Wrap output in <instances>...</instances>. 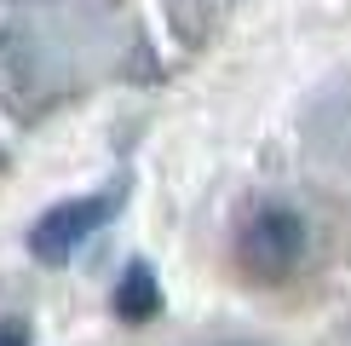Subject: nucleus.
<instances>
[{"instance_id": "f257e3e1", "label": "nucleus", "mask_w": 351, "mask_h": 346, "mask_svg": "<svg viewBox=\"0 0 351 346\" xmlns=\"http://www.w3.org/2000/svg\"><path fill=\"white\" fill-rule=\"evenodd\" d=\"M121 196H127V185H104V191L64 196V202H52V208H40V220L29 225V237H23L29 254H35L40 266H64V260H75L86 242L115 220Z\"/></svg>"}, {"instance_id": "f03ea898", "label": "nucleus", "mask_w": 351, "mask_h": 346, "mask_svg": "<svg viewBox=\"0 0 351 346\" xmlns=\"http://www.w3.org/2000/svg\"><path fill=\"white\" fill-rule=\"evenodd\" d=\"M237 266L247 271V277H288V271L305 260V220L288 202H254V208L237 220Z\"/></svg>"}, {"instance_id": "7ed1b4c3", "label": "nucleus", "mask_w": 351, "mask_h": 346, "mask_svg": "<svg viewBox=\"0 0 351 346\" xmlns=\"http://www.w3.org/2000/svg\"><path fill=\"white\" fill-rule=\"evenodd\" d=\"M156 312H162V283H156V271L144 266V260H127L121 283H115V317H127V323H150Z\"/></svg>"}, {"instance_id": "20e7f679", "label": "nucleus", "mask_w": 351, "mask_h": 346, "mask_svg": "<svg viewBox=\"0 0 351 346\" xmlns=\"http://www.w3.org/2000/svg\"><path fill=\"white\" fill-rule=\"evenodd\" d=\"M0 346H35L29 317H0Z\"/></svg>"}, {"instance_id": "39448f33", "label": "nucleus", "mask_w": 351, "mask_h": 346, "mask_svg": "<svg viewBox=\"0 0 351 346\" xmlns=\"http://www.w3.org/2000/svg\"><path fill=\"white\" fill-rule=\"evenodd\" d=\"M225 346H254V341H225Z\"/></svg>"}, {"instance_id": "423d86ee", "label": "nucleus", "mask_w": 351, "mask_h": 346, "mask_svg": "<svg viewBox=\"0 0 351 346\" xmlns=\"http://www.w3.org/2000/svg\"><path fill=\"white\" fill-rule=\"evenodd\" d=\"M0 162H6V150H0Z\"/></svg>"}]
</instances>
